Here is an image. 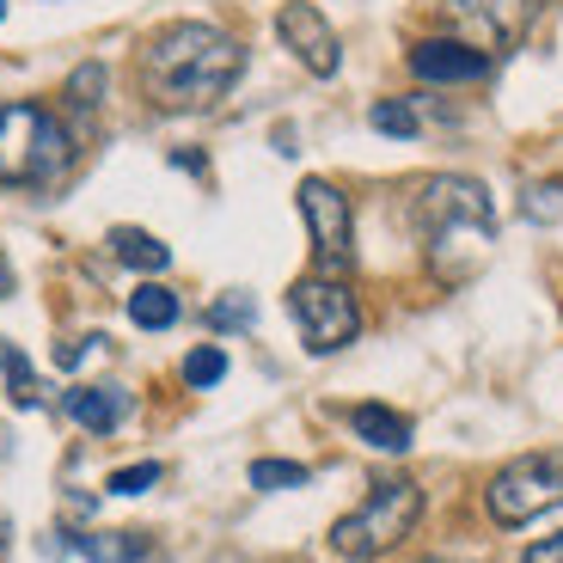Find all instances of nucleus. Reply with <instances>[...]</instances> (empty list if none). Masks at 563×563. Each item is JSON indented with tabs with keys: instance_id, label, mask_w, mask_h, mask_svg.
<instances>
[{
	"instance_id": "nucleus-27",
	"label": "nucleus",
	"mask_w": 563,
	"mask_h": 563,
	"mask_svg": "<svg viewBox=\"0 0 563 563\" xmlns=\"http://www.w3.org/2000/svg\"><path fill=\"white\" fill-rule=\"evenodd\" d=\"M429 563H465V558H429Z\"/></svg>"
},
{
	"instance_id": "nucleus-20",
	"label": "nucleus",
	"mask_w": 563,
	"mask_h": 563,
	"mask_svg": "<svg viewBox=\"0 0 563 563\" xmlns=\"http://www.w3.org/2000/svg\"><path fill=\"white\" fill-rule=\"evenodd\" d=\"M0 367H7V386H13V405H37V374H31V362L13 350V343H0Z\"/></svg>"
},
{
	"instance_id": "nucleus-7",
	"label": "nucleus",
	"mask_w": 563,
	"mask_h": 563,
	"mask_svg": "<svg viewBox=\"0 0 563 563\" xmlns=\"http://www.w3.org/2000/svg\"><path fill=\"white\" fill-rule=\"evenodd\" d=\"M300 202V221L312 233V264L319 276H343L355 264V214H350V197H343L331 178H307L295 190Z\"/></svg>"
},
{
	"instance_id": "nucleus-19",
	"label": "nucleus",
	"mask_w": 563,
	"mask_h": 563,
	"mask_svg": "<svg viewBox=\"0 0 563 563\" xmlns=\"http://www.w3.org/2000/svg\"><path fill=\"white\" fill-rule=\"evenodd\" d=\"M252 484L257 490H300L307 484V465L300 460H252Z\"/></svg>"
},
{
	"instance_id": "nucleus-12",
	"label": "nucleus",
	"mask_w": 563,
	"mask_h": 563,
	"mask_svg": "<svg viewBox=\"0 0 563 563\" xmlns=\"http://www.w3.org/2000/svg\"><path fill=\"white\" fill-rule=\"evenodd\" d=\"M350 429L374 453H410V417H398L393 405H355L350 410Z\"/></svg>"
},
{
	"instance_id": "nucleus-28",
	"label": "nucleus",
	"mask_w": 563,
	"mask_h": 563,
	"mask_svg": "<svg viewBox=\"0 0 563 563\" xmlns=\"http://www.w3.org/2000/svg\"><path fill=\"white\" fill-rule=\"evenodd\" d=\"M0 453H7V429H0Z\"/></svg>"
},
{
	"instance_id": "nucleus-26",
	"label": "nucleus",
	"mask_w": 563,
	"mask_h": 563,
	"mask_svg": "<svg viewBox=\"0 0 563 563\" xmlns=\"http://www.w3.org/2000/svg\"><path fill=\"white\" fill-rule=\"evenodd\" d=\"M13 295V264H7V257H0V300Z\"/></svg>"
},
{
	"instance_id": "nucleus-25",
	"label": "nucleus",
	"mask_w": 563,
	"mask_h": 563,
	"mask_svg": "<svg viewBox=\"0 0 563 563\" xmlns=\"http://www.w3.org/2000/svg\"><path fill=\"white\" fill-rule=\"evenodd\" d=\"M92 343H99V338H74V343H62V350H56V362H62V367H80V355L92 350Z\"/></svg>"
},
{
	"instance_id": "nucleus-18",
	"label": "nucleus",
	"mask_w": 563,
	"mask_h": 563,
	"mask_svg": "<svg viewBox=\"0 0 563 563\" xmlns=\"http://www.w3.org/2000/svg\"><path fill=\"white\" fill-rule=\"evenodd\" d=\"M227 380V350H214V343H202V350L184 355V386H197V393H209V386Z\"/></svg>"
},
{
	"instance_id": "nucleus-29",
	"label": "nucleus",
	"mask_w": 563,
	"mask_h": 563,
	"mask_svg": "<svg viewBox=\"0 0 563 563\" xmlns=\"http://www.w3.org/2000/svg\"><path fill=\"white\" fill-rule=\"evenodd\" d=\"M0 19H7V0H0Z\"/></svg>"
},
{
	"instance_id": "nucleus-11",
	"label": "nucleus",
	"mask_w": 563,
	"mask_h": 563,
	"mask_svg": "<svg viewBox=\"0 0 563 563\" xmlns=\"http://www.w3.org/2000/svg\"><path fill=\"white\" fill-rule=\"evenodd\" d=\"M62 410L80 422L86 435H111L117 422L129 417V393L123 386H74V393L62 398Z\"/></svg>"
},
{
	"instance_id": "nucleus-9",
	"label": "nucleus",
	"mask_w": 563,
	"mask_h": 563,
	"mask_svg": "<svg viewBox=\"0 0 563 563\" xmlns=\"http://www.w3.org/2000/svg\"><path fill=\"white\" fill-rule=\"evenodd\" d=\"M410 74L422 86H478L490 80V49L465 37H422L410 43Z\"/></svg>"
},
{
	"instance_id": "nucleus-2",
	"label": "nucleus",
	"mask_w": 563,
	"mask_h": 563,
	"mask_svg": "<svg viewBox=\"0 0 563 563\" xmlns=\"http://www.w3.org/2000/svg\"><path fill=\"white\" fill-rule=\"evenodd\" d=\"M410 214H417L422 240H429V257L448 282L472 276L478 257L490 252L496 240V202L478 178H460V172H435V178L417 184L410 197Z\"/></svg>"
},
{
	"instance_id": "nucleus-4",
	"label": "nucleus",
	"mask_w": 563,
	"mask_h": 563,
	"mask_svg": "<svg viewBox=\"0 0 563 563\" xmlns=\"http://www.w3.org/2000/svg\"><path fill=\"white\" fill-rule=\"evenodd\" d=\"M422 515V490L410 478H386L362 496V508H350L338 527H331V551L350 563H374L386 558L393 545H405L410 527Z\"/></svg>"
},
{
	"instance_id": "nucleus-1",
	"label": "nucleus",
	"mask_w": 563,
	"mask_h": 563,
	"mask_svg": "<svg viewBox=\"0 0 563 563\" xmlns=\"http://www.w3.org/2000/svg\"><path fill=\"white\" fill-rule=\"evenodd\" d=\"M135 68H141V92L159 111H209V104H221L233 92V80L245 68V49L221 25L172 19V25L147 31Z\"/></svg>"
},
{
	"instance_id": "nucleus-15",
	"label": "nucleus",
	"mask_w": 563,
	"mask_h": 563,
	"mask_svg": "<svg viewBox=\"0 0 563 563\" xmlns=\"http://www.w3.org/2000/svg\"><path fill=\"white\" fill-rule=\"evenodd\" d=\"M178 295H172L166 282H141L135 295H129V319L141 324V331H172L178 324Z\"/></svg>"
},
{
	"instance_id": "nucleus-17",
	"label": "nucleus",
	"mask_w": 563,
	"mask_h": 563,
	"mask_svg": "<svg viewBox=\"0 0 563 563\" xmlns=\"http://www.w3.org/2000/svg\"><path fill=\"white\" fill-rule=\"evenodd\" d=\"M367 123L380 129V135H398V141H410L422 129V117H417V104L410 99H380L374 111H367Z\"/></svg>"
},
{
	"instance_id": "nucleus-14",
	"label": "nucleus",
	"mask_w": 563,
	"mask_h": 563,
	"mask_svg": "<svg viewBox=\"0 0 563 563\" xmlns=\"http://www.w3.org/2000/svg\"><path fill=\"white\" fill-rule=\"evenodd\" d=\"M111 257L129 269H147V276H159V269L172 264V245L154 240V233H141V227H111Z\"/></svg>"
},
{
	"instance_id": "nucleus-24",
	"label": "nucleus",
	"mask_w": 563,
	"mask_h": 563,
	"mask_svg": "<svg viewBox=\"0 0 563 563\" xmlns=\"http://www.w3.org/2000/svg\"><path fill=\"white\" fill-rule=\"evenodd\" d=\"M521 563H563V533H551V539H533Z\"/></svg>"
},
{
	"instance_id": "nucleus-22",
	"label": "nucleus",
	"mask_w": 563,
	"mask_h": 563,
	"mask_svg": "<svg viewBox=\"0 0 563 563\" xmlns=\"http://www.w3.org/2000/svg\"><path fill=\"white\" fill-rule=\"evenodd\" d=\"M99 99H104V68H99V62L74 68V80H68V104H74V111H99Z\"/></svg>"
},
{
	"instance_id": "nucleus-23",
	"label": "nucleus",
	"mask_w": 563,
	"mask_h": 563,
	"mask_svg": "<svg viewBox=\"0 0 563 563\" xmlns=\"http://www.w3.org/2000/svg\"><path fill=\"white\" fill-rule=\"evenodd\" d=\"M159 484V465L154 460H141V465H123V472H111V484L104 490L111 496H141V490H154Z\"/></svg>"
},
{
	"instance_id": "nucleus-13",
	"label": "nucleus",
	"mask_w": 563,
	"mask_h": 563,
	"mask_svg": "<svg viewBox=\"0 0 563 563\" xmlns=\"http://www.w3.org/2000/svg\"><path fill=\"white\" fill-rule=\"evenodd\" d=\"M74 545H80L86 563H172L147 533H86Z\"/></svg>"
},
{
	"instance_id": "nucleus-21",
	"label": "nucleus",
	"mask_w": 563,
	"mask_h": 563,
	"mask_svg": "<svg viewBox=\"0 0 563 563\" xmlns=\"http://www.w3.org/2000/svg\"><path fill=\"white\" fill-rule=\"evenodd\" d=\"M252 319H257V300H252V295H221V300L209 307V324H214V331H245Z\"/></svg>"
},
{
	"instance_id": "nucleus-10",
	"label": "nucleus",
	"mask_w": 563,
	"mask_h": 563,
	"mask_svg": "<svg viewBox=\"0 0 563 563\" xmlns=\"http://www.w3.org/2000/svg\"><path fill=\"white\" fill-rule=\"evenodd\" d=\"M539 7L545 0H453V19L478 37V49H515L533 31Z\"/></svg>"
},
{
	"instance_id": "nucleus-6",
	"label": "nucleus",
	"mask_w": 563,
	"mask_h": 563,
	"mask_svg": "<svg viewBox=\"0 0 563 563\" xmlns=\"http://www.w3.org/2000/svg\"><path fill=\"white\" fill-rule=\"evenodd\" d=\"M288 312H295L300 338H307L312 355H338L343 343H355L362 331V307L343 288V276H300L288 288Z\"/></svg>"
},
{
	"instance_id": "nucleus-5",
	"label": "nucleus",
	"mask_w": 563,
	"mask_h": 563,
	"mask_svg": "<svg viewBox=\"0 0 563 563\" xmlns=\"http://www.w3.org/2000/svg\"><path fill=\"white\" fill-rule=\"evenodd\" d=\"M484 503H490L496 527H527L539 515H551V508H563V453H521V460H508L490 478Z\"/></svg>"
},
{
	"instance_id": "nucleus-3",
	"label": "nucleus",
	"mask_w": 563,
	"mask_h": 563,
	"mask_svg": "<svg viewBox=\"0 0 563 563\" xmlns=\"http://www.w3.org/2000/svg\"><path fill=\"white\" fill-rule=\"evenodd\" d=\"M74 166V135L49 104H0V184L7 190H49Z\"/></svg>"
},
{
	"instance_id": "nucleus-8",
	"label": "nucleus",
	"mask_w": 563,
	"mask_h": 563,
	"mask_svg": "<svg viewBox=\"0 0 563 563\" xmlns=\"http://www.w3.org/2000/svg\"><path fill=\"white\" fill-rule=\"evenodd\" d=\"M276 37L288 43V56H295L307 74H319V80H331V74L343 68V43H338L331 19H324L312 0H288V7H282V13H276Z\"/></svg>"
},
{
	"instance_id": "nucleus-16",
	"label": "nucleus",
	"mask_w": 563,
	"mask_h": 563,
	"mask_svg": "<svg viewBox=\"0 0 563 563\" xmlns=\"http://www.w3.org/2000/svg\"><path fill=\"white\" fill-rule=\"evenodd\" d=\"M521 214H527L533 227H558V221H563V178H539V184H527Z\"/></svg>"
}]
</instances>
